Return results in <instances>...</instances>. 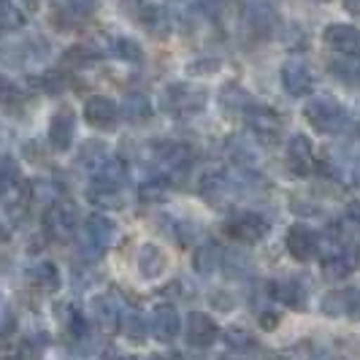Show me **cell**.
Segmentation results:
<instances>
[{"mask_svg":"<svg viewBox=\"0 0 360 360\" xmlns=\"http://www.w3.org/2000/svg\"><path fill=\"white\" fill-rule=\"evenodd\" d=\"M304 114H307L309 125L314 127L317 133H323V136H336L349 122L347 108L339 101H333V98H311L307 108H304Z\"/></svg>","mask_w":360,"mask_h":360,"instance_id":"6da1fadb","label":"cell"},{"mask_svg":"<svg viewBox=\"0 0 360 360\" xmlns=\"http://www.w3.org/2000/svg\"><path fill=\"white\" fill-rule=\"evenodd\" d=\"M162 108L174 117H193L206 108V90L190 82H176L162 92Z\"/></svg>","mask_w":360,"mask_h":360,"instance_id":"7a4b0ae2","label":"cell"},{"mask_svg":"<svg viewBox=\"0 0 360 360\" xmlns=\"http://www.w3.org/2000/svg\"><path fill=\"white\" fill-rule=\"evenodd\" d=\"M114 222L108 217L92 214L87 222H84V231H82V238H79V252L90 260H98L101 255L108 250V244L114 241Z\"/></svg>","mask_w":360,"mask_h":360,"instance_id":"3957f363","label":"cell"},{"mask_svg":"<svg viewBox=\"0 0 360 360\" xmlns=\"http://www.w3.org/2000/svg\"><path fill=\"white\" fill-rule=\"evenodd\" d=\"M323 41L330 52L342 57H360V30L355 25L333 22L323 30Z\"/></svg>","mask_w":360,"mask_h":360,"instance_id":"277c9868","label":"cell"},{"mask_svg":"<svg viewBox=\"0 0 360 360\" xmlns=\"http://www.w3.org/2000/svg\"><path fill=\"white\" fill-rule=\"evenodd\" d=\"M244 117H247V125L252 130L257 139H263V141H276L279 136H282V117L269 106H250L244 111Z\"/></svg>","mask_w":360,"mask_h":360,"instance_id":"5b68a950","label":"cell"},{"mask_svg":"<svg viewBox=\"0 0 360 360\" xmlns=\"http://www.w3.org/2000/svg\"><path fill=\"white\" fill-rule=\"evenodd\" d=\"M225 231H228V236H233L236 241H241V244H257L263 236L269 233V222L260 214H255V212H247V214L233 217L225 225Z\"/></svg>","mask_w":360,"mask_h":360,"instance_id":"8992f818","label":"cell"},{"mask_svg":"<svg viewBox=\"0 0 360 360\" xmlns=\"http://www.w3.org/2000/svg\"><path fill=\"white\" fill-rule=\"evenodd\" d=\"M282 87L292 98H304V95H309V92L314 90V76H311L307 63L288 60L282 65Z\"/></svg>","mask_w":360,"mask_h":360,"instance_id":"52a82bcc","label":"cell"},{"mask_svg":"<svg viewBox=\"0 0 360 360\" xmlns=\"http://www.w3.org/2000/svg\"><path fill=\"white\" fill-rule=\"evenodd\" d=\"M73 136H76V117H73V111L68 106L57 108L52 122H49V130H46L49 146L57 149V152H65L73 144Z\"/></svg>","mask_w":360,"mask_h":360,"instance_id":"ba28073f","label":"cell"},{"mask_svg":"<svg viewBox=\"0 0 360 360\" xmlns=\"http://www.w3.org/2000/svg\"><path fill=\"white\" fill-rule=\"evenodd\" d=\"M84 120L98 130H114L120 122V108L114 101H108L103 95H92L84 103Z\"/></svg>","mask_w":360,"mask_h":360,"instance_id":"9c48e42d","label":"cell"},{"mask_svg":"<svg viewBox=\"0 0 360 360\" xmlns=\"http://www.w3.org/2000/svg\"><path fill=\"white\" fill-rule=\"evenodd\" d=\"M285 244H288V252L295 257V260H301V263H307L311 260L314 255L320 252V238L317 233L307 228V225H292L288 231V238H285Z\"/></svg>","mask_w":360,"mask_h":360,"instance_id":"30bf717a","label":"cell"},{"mask_svg":"<svg viewBox=\"0 0 360 360\" xmlns=\"http://www.w3.org/2000/svg\"><path fill=\"white\" fill-rule=\"evenodd\" d=\"M44 228L52 238H71L73 231H76V209L73 206H65V203H54L49 206V212L44 217Z\"/></svg>","mask_w":360,"mask_h":360,"instance_id":"8fae6325","label":"cell"},{"mask_svg":"<svg viewBox=\"0 0 360 360\" xmlns=\"http://www.w3.org/2000/svg\"><path fill=\"white\" fill-rule=\"evenodd\" d=\"M288 165L295 174H309L314 165V149L304 133H295L288 141Z\"/></svg>","mask_w":360,"mask_h":360,"instance_id":"7c38bea8","label":"cell"},{"mask_svg":"<svg viewBox=\"0 0 360 360\" xmlns=\"http://www.w3.org/2000/svg\"><path fill=\"white\" fill-rule=\"evenodd\" d=\"M92 314H95L98 325L111 333V330H117V325L122 320V304L117 295H98V298H92Z\"/></svg>","mask_w":360,"mask_h":360,"instance_id":"4fadbf2b","label":"cell"},{"mask_svg":"<svg viewBox=\"0 0 360 360\" xmlns=\"http://www.w3.org/2000/svg\"><path fill=\"white\" fill-rule=\"evenodd\" d=\"M179 311L174 307H158L152 311V333L158 342H174L179 333Z\"/></svg>","mask_w":360,"mask_h":360,"instance_id":"5bb4252c","label":"cell"},{"mask_svg":"<svg viewBox=\"0 0 360 360\" xmlns=\"http://www.w3.org/2000/svg\"><path fill=\"white\" fill-rule=\"evenodd\" d=\"M217 339V325L212 317L200 314V311H193L187 317V342L193 347H209V344Z\"/></svg>","mask_w":360,"mask_h":360,"instance_id":"9a60e30c","label":"cell"},{"mask_svg":"<svg viewBox=\"0 0 360 360\" xmlns=\"http://www.w3.org/2000/svg\"><path fill=\"white\" fill-rule=\"evenodd\" d=\"M136 263H139V271H141L144 279H158L162 271L168 269V257H165V252H162L160 247H155V244H144V247L139 250Z\"/></svg>","mask_w":360,"mask_h":360,"instance_id":"2e32d148","label":"cell"},{"mask_svg":"<svg viewBox=\"0 0 360 360\" xmlns=\"http://www.w3.org/2000/svg\"><path fill=\"white\" fill-rule=\"evenodd\" d=\"M244 19H247V25L252 27L255 33L269 36L271 30H274V25H276V11L271 6H266V3H250Z\"/></svg>","mask_w":360,"mask_h":360,"instance_id":"e0dca14e","label":"cell"},{"mask_svg":"<svg viewBox=\"0 0 360 360\" xmlns=\"http://www.w3.org/2000/svg\"><path fill=\"white\" fill-rule=\"evenodd\" d=\"M122 114H125L127 122L133 125H141L152 117V106H149V98L141 95V92H130L122 103Z\"/></svg>","mask_w":360,"mask_h":360,"instance_id":"ac0fdd59","label":"cell"},{"mask_svg":"<svg viewBox=\"0 0 360 360\" xmlns=\"http://www.w3.org/2000/svg\"><path fill=\"white\" fill-rule=\"evenodd\" d=\"M274 298H279L282 304H288V307H292V309H301L304 307V288L295 282V279H279V282H274Z\"/></svg>","mask_w":360,"mask_h":360,"instance_id":"d6986e66","label":"cell"},{"mask_svg":"<svg viewBox=\"0 0 360 360\" xmlns=\"http://www.w3.org/2000/svg\"><path fill=\"white\" fill-rule=\"evenodd\" d=\"M30 282L38 290H44V292H54L60 288V274H57L52 263H38V266L30 269Z\"/></svg>","mask_w":360,"mask_h":360,"instance_id":"ffe728a7","label":"cell"},{"mask_svg":"<svg viewBox=\"0 0 360 360\" xmlns=\"http://www.w3.org/2000/svg\"><path fill=\"white\" fill-rule=\"evenodd\" d=\"M228 190H231V179L222 171H212L200 179V195H206L209 200H219Z\"/></svg>","mask_w":360,"mask_h":360,"instance_id":"44dd1931","label":"cell"},{"mask_svg":"<svg viewBox=\"0 0 360 360\" xmlns=\"http://www.w3.org/2000/svg\"><path fill=\"white\" fill-rule=\"evenodd\" d=\"M25 25V14L14 0H0V33H14Z\"/></svg>","mask_w":360,"mask_h":360,"instance_id":"7402d4cb","label":"cell"},{"mask_svg":"<svg viewBox=\"0 0 360 360\" xmlns=\"http://www.w3.org/2000/svg\"><path fill=\"white\" fill-rule=\"evenodd\" d=\"M358 295H360V292H355V290H349V292H333L330 298H325L323 309L328 311V314H333V317L347 314V311H352V309H355Z\"/></svg>","mask_w":360,"mask_h":360,"instance_id":"603a6c76","label":"cell"},{"mask_svg":"<svg viewBox=\"0 0 360 360\" xmlns=\"http://www.w3.org/2000/svg\"><path fill=\"white\" fill-rule=\"evenodd\" d=\"M17 181H19V162L11 155H3L0 158V195H6Z\"/></svg>","mask_w":360,"mask_h":360,"instance_id":"cb8c5ba5","label":"cell"},{"mask_svg":"<svg viewBox=\"0 0 360 360\" xmlns=\"http://www.w3.org/2000/svg\"><path fill=\"white\" fill-rule=\"evenodd\" d=\"M193 266H195V271H200V274H212V271L219 266V250H217L214 244L200 247L198 252H195V257H193Z\"/></svg>","mask_w":360,"mask_h":360,"instance_id":"d4e9b609","label":"cell"},{"mask_svg":"<svg viewBox=\"0 0 360 360\" xmlns=\"http://www.w3.org/2000/svg\"><path fill=\"white\" fill-rule=\"evenodd\" d=\"M250 92H244L238 84H228V87H222V95H219V101H222V108H244L247 103H250V98H247Z\"/></svg>","mask_w":360,"mask_h":360,"instance_id":"484cf974","label":"cell"},{"mask_svg":"<svg viewBox=\"0 0 360 360\" xmlns=\"http://www.w3.org/2000/svg\"><path fill=\"white\" fill-rule=\"evenodd\" d=\"M114 54L122 57V60H130V63H139L141 60V46L130 38H120V41H114Z\"/></svg>","mask_w":360,"mask_h":360,"instance_id":"4316f807","label":"cell"},{"mask_svg":"<svg viewBox=\"0 0 360 360\" xmlns=\"http://www.w3.org/2000/svg\"><path fill=\"white\" fill-rule=\"evenodd\" d=\"M325 276L328 279H342V276H347V271H349V266H347V257H344L342 252H336L333 257H325Z\"/></svg>","mask_w":360,"mask_h":360,"instance_id":"83f0119b","label":"cell"},{"mask_svg":"<svg viewBox=\"0 0 360 360\" xmlns=\"http://www.w3.org/2000/svg\"><path fill=\"white\" fill-rule=\"evenodd\" d=\"M125 333H127V339L130 342H144V336H146V325L144 320H141V314H127L125 317Z\"/></svg>","mask_w":360,"mask_h":360,"instance_id":"f1b7e54d","label":"cell"},{"mask_svg":"<svg viewBox=\"0 0 360 360\" xmlns=\"http://www.w3.org/2000/svg\"><path fill=\"white\" fill-rule=\"evenodd\" d=\"M19 101H22V90H19L11 79H3L0 76V103L3 106H11V103H19Z\"/></svg>","mask_w":360,"mask_h":360,"instance_id":"f546056e","label":"cell"},{"mask_svg":"<svg viewBox=\"0 0 360 360\" xmlns=\"http://www.w3.org/2000/svg\"><path fill=\"white\" fill-rule=\"evenodd\" d=\"M68 6H71L73 14H92L95 8H98V0H68Z\"/></svg>","mask_w":360,"mask_h":360,"instance_id":"4dcf8cb0","label":"cell"},{"mask_svg":"<svg viewBox=\"0 0 360 360\" xmlns=\"http://www.w3.org/2000/svg\"><path fill=\"white\" fill-rule=\"evenodd\" d=\"M225 336H228V342L233 344V347H252V336L244 333V330H228Z\"/></svg>","mask_w":360,"mask_h":360,"instance_id":"1f68e13d","label":"cell"},{"mask_svg":"<svg viewBox=\"0 0 360 360\" xmlns=\"http://www.w3.org/2000/svg\"><path fill=\"white\" fill-rule=\"evenodd\" d=\"M344 6H347V11H349V14L360 17V0H344Z\"/></svg>","mask_w":360,"mask_h":360,"instance_id":"d6a6232c","label":"cell"},{"mask_svg":"<svg viewBox=\"0 0 360 360\" xmlns=\"http://www.w3.org/2000/svg\"><path fill=\"white\" fill-rule=\"evenodd\" d=\"M260 323H263V328H274V325H276V314H266Z\"/></svg>","mask_w":360,"mask_h":360,"instance_id":"836d02e7","label":"cell"},{"mask_svg":"<svg viewBox=\"0 0 360 360\" xmlns=\"http://www.w3.org/2000/svg\"><path fill=\"white\" fill-rule=\"evenodd\" d=\"M352 179H355L360 184V158L355 162H352Z\"/></svg>","mask_w":360,"mask_h":360,"instance_id":"e575fe53","label":"cell"},{"mask_svg":"<svg viewBox=\"0 0 360 360\" xmlns=\"http://www.w3.org/2000/svg\"><path fill=\"white\" fill-rule=\"evenodd\" d=\"M6 238H8V231H6V228H3V222H0V244H3Z\"/></svg>","mask_w":360,"mask_h":360,"instance_id":"d590c367","label":"cell"},{"mask_svg":"<svg viewBox=\"0 0 360 360\" xmlns=\"http://www.w3.org/2000/svg\"><path fill=\"white\" fill-rule=\"evenodd\" d=\"M269 360H288V358H285V355H271Z\"/></svg>","mask_w":360,"mask_h":360,"instance_id":"8d00e7d4","label":"cell"},{"mask_svg":"<svg viewBox=\"0 0 360 360\" xmlns=\"http://www.w3.org/2000/svg\"><path fill=\"white\" fill-rule=\"evenodd\" d=\"M130 360H162V358H130Z\"/></svg>","mask_w":360,"mask_h":360,"instance_id":"74e56055","label":"cell"},{"mask_svg":"<svg viewBox=\"0 0 360 360\" xmlns=\"http://www.w3.org/2000/svg\"><path fill=\"white\" fill-rule=\"evenodd\" d=\"M6 360H17V358H6Z\"/></svg>","mask_w":360,"mask_h":360,"instance_id":"f35d334b","label":"cell"}]
</instances>
